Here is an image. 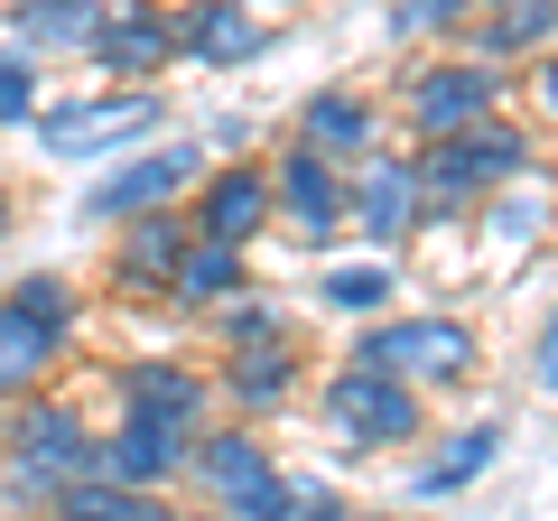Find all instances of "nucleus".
Listing matches in <instances>:
<instances>
[{
	"label": "nucleus",
	"instance_id": "nucleus-13",
	"mask_svg": "<svg viewBox=\"0 0 558 521\" xmlns=\"http://www.w3.org/2000/svg\"><path fill=\"white\" fill-rule=\"evenodd\" d=\"M57 336H65V326H47L38 307L0 299V401H20V391H38V373L57 363Z\"/></svg>",
	"mask_w": 558,
	"mask_h": 521
},
{
	"label": "nucleus",
	"instance_id": "nucleus-20",
	"mask_svg": "<svg viewBox=\"0 0 558 521\" xmlns=\"http://www.w3.org/2000/svg\"><path fill=\"white\" fill-rule=\"evenodd\" d=\"M233 289H242V252L196 233L186 260H178V280H168V299H178V307H215V299H233Z\"/></svg>",
	"mask_w": 558,
	"mask_h": 521
},
{
	"label": "nucleus",
	"instance_id": "nucleus-11",
	"mask_svg": "<svg viewBox=\"0 0 558 521\" xmlns=\"http://www.w3.org/2000/svg\"><path fill=\"white\" fill-rule=\"evenodd\" d=\"M260 215H270V178H260V168H223V178H205V196H196V233L233 242V252L260 233Z\"/></svg>",
	"mask_w": 558,
	"mask_h": 521
},
{
	"label": "nucleus",
	"instance_id": "nucleus-32",
	"mask_svg": "<svg viewBox=\"0 0 558 521\" xmlns=\"http://www.w3.org/2000/svg\"><path fill=\"white\" fill-rule=\"evenodd\" d=\"M539 112H549V121H558V57H549V65H539Z\"/></svg>",
	"mask_w": 558,
	"mask_h": 521
},
{
	"label": "nucleus",
	"instance_id": "nucleus-15",
	"mask_svg": "<svg viewBox=\"0 0 558 521\" xmlns=\"http://www.w3.org/2000/svg\"><path fill=\"white\" fill-rule=\"evenodd\" d=\"M178 47L205 57V65H242V57H260V20L242 10V0H196V10L178 20Z\"/></svg>",
	"mask_w": 558,
	"mask_h": 521
},
{
	"label": "nucleus",
	"instance_id": "nucleus-17",
	"mask_svg": "<svg viewBox=\"0 0 558 521\" xmlns=\"http://www.w3.org/2000/svg\"><path fill=\"white\" fill-rule=\"evenodd\" d=\"M299 149L354 159V149H373V112H363L354 94H307V102H299Z\"/></svg>",
	"mask_w": 558,
	"mask_h": 521
},
{
	"label": "nucleus",
	"instance_id": "nucleus-28",
	"mask_svg": "<svg viewBox=\"0 0 558 521\" xmlns=\"http://www.w3.org/2000/svg\"><path fill=\"white\" fill-rule=\"evenodd\" d=\"M457 20H465V0H400V10H391V28H400V38H410V28L428 38V28H457Z\"/></svg>",
	"mask_w": 558,
	"mask_h": 521
},
{
	"label": "nucleus",
	"instance_id": "nucleus-24",
	"mask_svg": "<svg viewBox=\"0 0 558 521\" xmlns=\"http://www.w3.org/2000/svg\"><path fill=\"white\" fill-rule=\"evenodd\" d=\"M475 465H494V428H465V438H447V457H428L410 484H418V494H447V484H465Z\"/></svg>",
	"mask_w": 558,
	"mask_h": 521
},
{
	"label": "nucleus",
	"instance_id": "nucleus-1",
	"mask_svg": "<svg viewBox=\"0 0 558 521\" xmlns=\"http://www.w3.org/2000/svg\"><path fill=\"white\" fill-rule=\"evenodd\" d=\"M326 428L354 438V447H410L418 438V391L373 373V363H354V373L326 381Z\"/></svg>",
	"mask_w": 558,
	"mask_h": 521
},
{
	"label": "nucleus",
	"instance_id": "nucleus-31",
	"mask_svg": "<svg viewBox=\"0 0 558 521\" xmlns=\"http://www.w3.org/2000/svg\"><path fill=\"white\" fill-rule=\"evenodd\" d=\"M539 381H549V391H558V317L539 326Z\"/></svg>",
	"mask_w": 558,
	"mask_h": 521
},
{
	"label": "nucleus",
	"instance_id": "nucleus-30",
	"mask_svg": "<svg viewBox=\"0 0 558 521\" xmlns=\"http://www.w3.org/2000/svg\"><path fill=\"white\" fill-rule=\"evenodd\" d=\"M289 521H354V512H344L336 494H299V512H289Z\"/></svg>",
	"mask_w": 558,
	"mask_h": 521
},
{
	"label": "nucleus",
	"instance_id": "nucleus-10",
	"mask_svg": "<svg viewBox=\"0 0 558 521\" xmlns=\"http://www.w3.org/2000/svg\"><path fill=\"white\" fill-rule=\"evenodd\" d=\"M344 196H354V223H363L373 242H400L428 186H418V159H363V178L344 186Z\"/></svg>",
	"mask_w": 558,
	"mask_h": 521
},
{
	"label": "nucleus",
	"instance_id": "nucleus-25",
	"mask_svg": "<svg viewBox=\"0 0 558 521\" xmlns=\"http://www.w3.org/2000/svg\"><path fill=\"white\" fill-rule=\"evenodd\" d=\"M381 299H391V270H326V307L344 317H373Z\"/></svg>",
	"mask_w": 558,
	"mask_h": 521
},
{
	"label": "nucleus",
	"instance_id": "nucleus-2",
	"mask_svg": "<svg viewBox=\"0 0 558 521\" xmlns=\"http://www.w3.org/2000/svg\"><path fill=\"white\" fill-rule=\"evenodd\" d=\"M363 363L391 373V381H465L475 373V336L457 317H400V326L363 336Z\"/></svg>",
	"mask_w": 558,
	"mask_h": 521
},
{
	"label": "nucleus",
	"instance_id": "nucleus-7",
	"mask_svg": "<svg viewBox=\"0 0 558 521\" xmlns=\"http://www.w3.org/2000/svg\"><path fill=\"white\" fill-rule=\"evenodd\" d=\"M270 196H279V215H289L299 242H336V215H354V196H344V178H336L326 149H289L279 178H270Z\"/></svg>",
	"mask_w": 558,
	"mask_h": 521
},
{
	"label": "nucleus",
	"instance_id": "nucleus-6",
	"mask_svg": "<svg viewBox=\"0 0 558 521\" xmlns=\"http://www.w3.org/2000/svg\"><path fill=\"white\" fill-rule=\"evenodd\" d=\"M502 102V75L494 65H438V75L410 84V131H428V141H457V131H475L484 112Z\"/></svg>",
	"mask_w": 558,
	"mask_h": 521
},
{
	"label": "nucleus",
	"instance_id": "nucleus-12",
	"mask_svg": "<svg viewBox=\"0 0 558 521\" xmlns=\"http://www.w3.org/2000/svg\"><path fill=\"white\" fill-rule=\"evenodd\" d=\"M94 57H102V75H159L178 57V20H159V10H112Z\"/></svg>",
	"mask_w": 558,
	"mask_h": 521
},
{
	"label": "nucleus",
	"instance_id": "nucleus-22",
	"mask_svg": "<svg viewBox=\"0 0 558 521\" xmlns=\"http://www.w3.org/2000/svg\"><path fill=\"white\" fill-rule=\"evenodd\" d=\"M549 28H558V0H502L475 47H484V65H494V57H512V47H539Z\"/></svg>",
	"mask_w": 558,
	"mask_h": 521
},
{
	"label": "nucleus",
	"instance_id": "nucleus-5",
	"mask_svg": "<svg viewBox=\"0 0 558 521\" xmlns=\"http://www.w3.org/2000/svg\"><path fill=\"white\" fill-rule=\"evenodd\" d=\"M205 178V159L196 149H149V159H131V168H112V178L84 196V215L94 223H131V215H159L168 196H186V186Z\"/></svg>",
	"mask_w": 558,
	"mask_h": 521
},
{
	"label": "nucleus",
	"instance_id": "nucleus-8",
	"mask_svg": "<svg viewBox=\"0 0 558 521\" xmlns=\"http://www.w3.org/2000/svg\"><path fill=\"white\" fill-rule=\"evenodd\" d=\"M75 465L94 475V447H84V420L75 410H28L20 420V494H57V484H75Z\"/></svg>",
	"mask_w": 558,
	"mask_h": 521
},
{
	"label": "nucleus",
	"instance_id": "nucleus-4",
	"mask_svg": "<svg viewBox=\"0 0 558 521\" xmlns=\"http://www.w3.org/2000/svg\"><path fill=\"white\" fill-rule=\"evenodd\" d=\"M521 178V131H502V121H475V131H457V141L418 149V186L428 196H484V186Z\"/></svg>",
	"mask_w": 558,
	"mask_h": 521
},
{
	"label": "nucleus",
	"instance_id": "nucleus-27",
	"mask_svg": "<svg viewBox=\"0 0 558 521\" xmlns=\"http://www.w3.org/2000/svg\"><path fill=\"white\" fill-rule=\"evenodd\" d=\"M223 512H233V521H289L299 494H289L279 475H260V484H242V494H223Z\"/></svg>",
	"mask_w": 558,
	"mask_h": 521
},
{
	"label": "nucleus",
	"instance_id": "nucleus-9",
	"mask_svg": "<svg viewBox=\"0 0 558 521\" xmlns=\"http://www.w3.org/2000/svg\"><path fill=\"white\" fill-rule=\"evenodd\" d=\"M121 420H140V428H159V438L196 447V420H205V381L168 373V363H131V373H121Z\"/></svg>",
	"mask_w": 558,
	"mask_h": 521
},
{
	"label": "nucleus",
	"instance_id": "nucleus-33",
	"mask_svg": "<svg viewBox=\"0 0 558 521\" xmlns=\"http://www.w3.org/2000/svg\"><path fill=\"white\" fill-rule=\"evenodd\" d=\"M0 233H10V196H0Z\"/></svg>",
	"mask_w": 558,
	"mask_h": 521
},
{
	"label": "nucleus",
	"instance_id": "nucleus-29",
	"mask_svg": "<svg viewBox=\"0 0 558 521\" xmlns=\"http://www.w3.org/2000/svg\"><path fill=\"white\" fill-rule=\"evenodd\" d=\"M10 299H20V307H38L47 326H65V280H20Z\"/></svg>",
	"mask_w": 558,
	"mask_h": 521
},
{
	"label": "nucleus",
	"instance_id": "nucleus-23",
	"mask_svg": "<svg viewBox=\"0 0 558 521\" xmlns=\"http://www.w3.org/2000/svg\"><path fill=\"white\" fill-rule=\"evenodd\" d=\"M196 475L215 484V494H242V484H260L270 465H260V447L242 438V428H223V438H196Z\"/></svg>",
	"mask_w": 558,
	"mask_h": 521
},
{
	"label": "nucleus",
	"instance_id": "nucleus-19",
	"mask_svg": "<svg viewBox=\"0 0 558 521\" xmlns=\"http://www.w3.org/2000/svg\"><path fill=\"white\" fill-rule=\"evenodd\" d=\"M20 47H94L102 38V0H20Z\"/></svg>",
	"mask_w": 558,
	"mask_h": 521
},
{
	"label": "nucleus",
	"instance_id": "nucleus-16",
	"mask_svg": "<svg viewBox=\"0 0 558 521\" xmlns=\"http://www.w3.org/2000/svg\"><path fill=\"white\" fill-rule=\"evenodd\" d=\"M57 521H178L159 494H140V484H112V475H75L57 484Z\"/></svg>",
	"mask_w": 558,
	"mask_h": 521
},
{
	"label": "nucleus",
	"instance_id": "nucleus-18",
	"mask_svg": "<svg viewBox=\"0 0 558 521\" xmlns=\"http://www.w3.org/2000/svg\"><path fill=\"white\" fill-rule=\"evenodd\" d=\"M186 242H196V223H186V215H168V205H159V215H140V233L131 242H121V280H178V260H186Z\"/></svg>",
	"mask_w": 558,
	"mask_h": 521
},
{
	"label": "nucleus",
	"instance_id": "nucleus-21",
	"mask_svg": "<svg viewBox=\"0 0 558 521\" xmlns=\"http://www.w3.org/2000/svg\"><path fill=\"white\" fill-rule=\"evenodd\" d=\"M289 363H299V354H289V336H279V326H270V344L242 336V354H233V401H260V410H270L279 391H289Z\"/></svg>",
	"mask_w": 558,
	"mask_h": 521
},
{
	"label": "nucleus",
	"instance_id": "nucleus-3",
	"mask_svg": "<svg viewBox=\"0 0 558 521\" xmlns=\"http://www.w3.org/2000/svg\"><path fill=\"white\" fill-rule=\"evenodd\" d=\"M140 131H159V94H94V102H65V112H38L47 159H94V149H121Z\"/></svg>",
	"mask_w": 558,
	"mask_h": 521
},
{
	"label": "nucleus",
	"instance_id": "nucleus-14",
	"mask_svg": "<svg viewBox=\"0 0 558 521\" xmlns=\"http://www.w3.org/2000/svg\"><path fill=\"white\" fill-rule=\"evenodd\" d=\"M186 465V447L178 438H159V428H140V420H121L112 438L94 447V475H112V484H140V494H159L168 475Z\"/></svg>",
	"mask_w": 558,
	"mask_h": 521
},
{
	"label": "nucleus",
	"instance_id": "nucleus-26",
	"mask_svg": "<svg viewBox=\"0 0 558 521\" xmlns=\"http://www.w3.org/2000/svg\"><path fill=\"white\" fill-rule=\"evenodd\" d=\"M10 121H38V75H28L20 47H0V131Z\"/></svg>",
	"mask_w": 558,
	"mask_h": 521
}]
</instances>
